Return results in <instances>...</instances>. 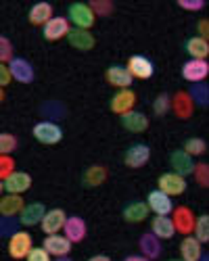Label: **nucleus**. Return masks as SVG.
<instances>
[{
	"label": "nucleus",
	"mask_w": 209,
	"mask_h": 261,
	"mask_svg": "<svg viewBox=\"0 0 209 261\" xmlns=\"http://www.w3.org/2000/svg\"><path fill=\"white\" fill-rule=\"evenodd\" d=\"M67 21H69V25L73 23V28H77V30H88L90 32V28L96 23V17L90 11L88 3H73L67 9Z\"/></svg>",
	"instance_id": "1"
},
{
	"label": "nucleus",
	"mask_w": 209,
	"mask_h": 261,
	"mask_svg": "<svg viewBox=\"0 0 209 261\" xmlns=\"http://www.w3.org/2000/svg\"><path fill=\"white\" fill-rule=\"evenodd\" d=\"M32 134L34 138L40 142V144H59L63 140V127L50 119H44V121H38L34 127H32Z\"/></svg>",
	"instance_id": "2"
},
{
	"label": "nucleus",
	"mask_w": 209,
	"mask_h": 261,
	"mask_svg": "<svg viewBox=\"0 0 209 261\" xmlns=\"http://www.w3.org/2000/svg\"><path fill=\"white\" fill-rule=\"evenodd\" d=\"M157 188L161 192H165L167 197H178V194H184L188 184H186V178L178 176L174 171H167V173H161L157 178Z\"/></svg>",
	"instance_id": "3"
},
{
	"label": "nucleus",
	"mask_w": 209,
	"mask_h": 261,
	"mask_svg": "<svg viewBox=\"0 0 209 261\" xmlns=\"http://www.w3.org/2000/svg\"><path fill=\"white\" fill-rule=\"evenodd\" d=\"M125 69L130 71V75L134 80H149L155 73V65H153V61L149 57H144V55H132L128 59Z\"/></svg>",
	"instance_id": "4"
},
{
	"label": "nucleus",
	"mask_w": 209,
	"mask_h": 261,
	"mask_svg": "<svg viewBox=\"0 0 209 261\" xmlns=\"http://www.w3.org/2000/svg\"><path fill=\"white\" fill-rule=\"evenodd\" d=\"M34 241H32V234L23 232V230H17L13 236H9V255L13 259H25L28 253L32 251Z\"/></svg>",
	"instance_id": "5"
},
{
	"label": "nucleus",
	"mask_w": 209,
	"mask_h": 261,
	"mask_svg": "<svg viewBox=\"0 0 209 261\" xmlns=\"http://www.w3.org/2000/svg\"><path fill=\"white\" fill-rule=\"evenodd\" d=\"M9 71H11V77L19 84H32L36 77L34 65L23 57H13L9 63Z\"/></svg>",
	"instance_id": "6"
},
{
	"label": "nucleus",
	"mask_w": 209,
	"mask_h": 261,
	"mask_svg": "<svg viewBox=\"0 0 209 261\" xmlns=\"http://www.w3.org/2000/svg\"><path fill=\"white\" fill-rule=\"evenodd\" d=\"M209 75V63L207 61H201V59H188L184 65H182V77L191 84H199V82H205Z\"/></svg>",
	"instance_id": "7"
},
{
	"label": "nucleus",
	"mask_w": 209,
	"mask_h": 261,
	"mask_svg": "<svg viewBox=\"0 0 209 261\" xmlns=\"http://www.w3.org/2000/svg\"><path fill=\"white\" fill-rule=\"evenodd\" d=\"M134 105H136V92L132 88H125V90H117L111 100H109V109L115 115H123L128 111H134Z\"/></svg>",
	"instance_id": "8"
},
{
	"label": "nucleus",
	"mask_w": 209,
	"mask_h": 261,
	"mask_svg": "<svg viewBox=\"0 0 209 261\" xmlns=\"http://www.w3.org/2000/svg\"><path fill=\"white\" fill-rule=\"evenodd\" d=\"M172 215V224H174V230L188 236L193 234V228H195V213L188 209V207H174V211L170 213Z\"/></svg>",
	"instance_id": "9"
},
{
	"label": "nucleus",
	"mask_w": 209,
	"mask_h": 261,
	"mask_svg": "<svg viewBox=\"0 0 209 261\" xmlns=\"http://www.w3.org/2000/svg\"><path fill=\"white\" fill-rule=\"evenodd\" d=\"M146 207H149V211H153L155 215H170L174 211V201H172V197H167L165 192H161L157 188V190L149 192V197H146Z\"/></svg>",
	"instance_id": "10"
},
{
	"label": "nucleus",
	"mask_w": 209,
	"mask_h": 261,
	"mask_svg": "<svg viewBox=\"0 0 209 261\" xmlns=\"http://www.w3.org/2000/svg\"><path fill=\"white\" fill-rule=\"evenodd\" d=\"M65 220H67V213L63 209H59V207H55V209H48L44 213V217H42V222H40V228L46 236L48 234H59L63 230V226H65Z\"/></svg>",
	"instance_id": "11"
},
{
	"label": "nucleus",
	"mask_w": 209,
	"mask_h": 261,
	"mask_svg": "<svg viewBox=\"0 0 209 261\" xmlns=\"http://www.w3.org/2000/svg\"><path fill=\"white\" fill-rule=\"evenodd\" d=\"M71 25L67 17H53L50 21H46L44 23V30H42V36H44V40L48 42H57L61 38H67Z\"/></svg>",
	"instance_id": "12"
},
{
	"label": "nucleus",
	"mask_w": 209,
	"mask_h": 261,
	"mask_svg": "<svg viewBox=\"0 0 209 261\" xmlns=\"http://www.w3.org/2000/svg\"><path fill=\"white\" fill-rule=\"evenodd\" d=\"M149 159H151V148L146 144H142V142L132 144L128 150H125V155H123V163L128 167H132V169H138V167L146 165V163H149Z\"/></svg>",
	"instance_id": "13"
},
{
	"label": "nucleus",
	"mask_w": 209,
	"mask_h": 261,
	"mask_svg": "<svg viewBox=\"0 0 209 261\" xmlns=\"http://www.w3.org/2000/svg\"><path fill=\"white\" fill-rule=\"evenodd\" d=\"M104 80H107V84H111L113 88L117 90H125L130 88L134 77L130 75V71L123 67V65H111V67H107V71H104Z\"/></svg>",
	"instance_id": "14"
},
{
	"label": "nucleus",
	"mask_w": 209,
	"mask_h": 261,
	"mask_svg": "<svg viewBox=\"0 0 209 261\" xmlns=\"http://www.w3.org/2000/svg\"><path fill=\"white\" fill-rule=\"evenodd\" d=\"M63 232H65L63 236H65L67 241L73 245V243H82L84 238H86V234H88V226H86V222H84L80 215H71V217H67V220H65Z\"/></svg>",
	"instance_id": "15"
},
{
	"label": "nucleus",
	"mask_w": 209,
	"mask_h": 261,
	"mask_svg": "<svg viewBox=\"0 0 209 261\" xmlns=\"http://www.w3.org/2000/svg\"><path fill=\"white\" fill-rule=\"evenodd\" d=\"M42 249L50 257H67L71 251V243L63 234H48L44 238V243H42Z\"/></svg>",
	"instance_id": "16"
},
{
	"label": "nucleus",
	"mask_w": 209,
	"mask_h": 261,
	"mask_svg": "<svg viewBox=\"0 0 209 261\" xmlns=\"http://www.w3.org/2000/svg\"><path fill=\"white\" fill-rule=\"evenodd\" d=\"M170 111H174V115L178 119H191L195 113V102L191 100L188 92H176L172 96V105H170Z\"/></svg>",
	"instance_id": "17"
},
{
	"label": "nucleus",
	"mask_w": 209,
	"mask_h": 261,
	"mask_svg": "<svg viewBox=\"0 0 209 261\" xmlns=\"http://www.w3.org/2000/svg\"><path fill=\"white\" fill-rule=\"evenodd\" d=\"M7 194H23L32 186V176L25 171H13L11 176L3 182Z\"/></svg>",
	"instance_id": "18"
},
{
	"label": "nucleus",
	"mask_w": 209,
	"mask_h": 261,
	"mask_svg": "<svg viewBox=\"0 0 209 261\" xmlns=\"http://www.w3.org/2000/svg\"><path fill=\"white\" fill-rule=\"evenodd\" d=\"M44 213H46V207L42 203H25L23 209H21V213H19V224L21 226H30V228L32 226H40Z\"/></svg>",
	"instance_id": "19"
},
{
	"label": "nucleus",
	"mask_w": 209,
	"mask_h": 261,
	"mask_svg": "<svg viewBox=\"0 0 209 261\" xmlns=\"http://www.w3.org/2000/svg\"><path fill=\"white\" fill-rule=\"evenodd\" d=\"M170 167L174 173H178V176L186 178V176H191L193 169H195V159L191 155H186L184 150H174V153L170 155Z\"/></svg>",
	"instance_id": "20"
},
{
	"label": "nucleus",
	"mask_w": 209,
	"mask_h": 261,
	"mask_svg": "<svg viewBox=\"0 0 209 261\" xmlns=\"http://www.w3.org/2000/svg\"><path fill=\"white\" fill-rule=\"evenodd\" d=\"M138 249H140V255H142V257H146L149 261L159 259V257H161V251H163L161 241H159L157 236H153L151 232H144V234L140 236V241H138Z\"/></svg>",
	"instance_id": "21"
},
{
	"label": "nucleus",
	"mask_w": 209,
	"mask_h": 261,
	"mask_svg": "<svg viewBox=\"0 0 209 261\" xmlns=\"http://www.w3.org/2000/svg\"><path fill=\"white\" fill-rule=\"evenodd\" d=\"M119 121H121L123 129H128V132H132V134H140L149 127V117H146L144 113H140V111L123 113V115H119Z\"/></svg>",
	"instance_id": "22"
},
{
	"label": "nucleus",
	"mask_w": 209,
	"mask_h": 261,
	"mask_svg": "<svg viewBox=\"0 0 209 261\" xmlns=\"http://www.w3.org/2000/svg\"><path fill=\"white\" fill-rule=\"evenodd\" d=\"M67 40H69V44L77 50H92L96 46V38L88 32V30H77V28H71L69 34H67Z\"/></svg>",
	"instance_id": "23"
},
{
	"label": "nucleus",
	"mask_w": 209,
	"mask_h": 261,
	"mask_svg": "<svg viewBox=\"0 0 209 261\" xmlns=\"http://www.w3.org/2000/svg\"><path fill=\"white\" fill-rule=\"evenodd\" d=\"M151 234L157 236L159 241H170V238H174L176 230L172 224V217L170 215H155L151 220Z\"/></svg>",
	"instance_id": "24"
},
{
	"label": "nucleus",
	"mask_w": 209,
	"mask_h": 261,
	"mask_svg": "<svg viewBox=\"0 0 209 261\" xmlns=\"http://www.w3.org/2000/svg\"><path fill=\"white\" fill-rule=\"evenodd\" d=\"M203 245L197 241V238L193 234H188L182 238L180 243V259L182 261H199L203 257Z\"/></svg>",
	"instance_id": "25"
},
{
	"label": "nucleus",
	"mask_w": 209,
	"mask_h": 261,
	"mask_svg": "<svg viewBox=\"0 0 209 261\" xmlns=\"http://www.w3.org/2000/svg\"><path fill=\"white\" fill-rule=\"evenodd\" d=\"M149 207H146V203L144 201H132V203H128L123 207V211H121V215H123V220L128 222V224H140V222H144L146 217H149Z\"/></svg>",
	"instance_id": "26"
},
{
	"label": "nucleus",
	"mask_w": 209,
	"mask_h": 261,
	"mask_svg": "<svg viewBox=\"0 0 209 261\" xmlns=\"http://www.w3.org/2000/svg\"><path fill=\"white\" fill-rule=\"evenodd\" d=\"M25 201L21 194H3L0 197V215L3 217H15L21 213Z\"/></svg>",
	"instance_id": "27"
},
{
	"label": "nucleus",
	"mask_w": 209,
	"mask_h": 261,
	"mask_svg": "<svg viewBox=\"0 0 209 261\" xmlns=\"http://www.w3.org/2000/svg\"><path fill=\"white\" fill-rule=\"evenodd\" d=\"M184 50L191 59H201V61H207L209 57V42L199 38V36H193L184 42Z\"/></svg>",
	"instance_id": "28"
},
{
	"label": "nucleus",
	"mask_w": 209,
	"mask_h": 261,
	"mask_svg": "<svg viewBox=\"0 0 209 261\" xmlns=\"http://www.w3.org/2000/svg\"><path fill=\"white\" fill-rule=\"evenodd\" d=\"M107 180V167L104 165H90L82 173V184L86 188H96Z\"/></svg>",
	"instance_id": "29"
},
{
	"label": "nucleus",
	"mask_w": 209,
	"mask_h": 261,
	"mask_svg": "<svg viewBox=\"0 0 209 261\" xmlns=\"http://www.w3.org/2000/svg\"><path fill=\"white\" fill-rule=\"evenodd\" d=\"M55 15H53V5L50 3H36L32 9H30V23L32 25H44L46 21H50Z\"/></svg>",
	"instance_id": "30"
},
{
	"label": "nucleus",
	"mask_w": 209,
	"mask_h": 261,
	"mask_svg": "<svg viewBox=\"0 0 209 261\" xmlns=\"http://www.w3.org/2000/svg\"><path fill=\"white\" fill-rule=\"evenodd\" d=\"M188 96H191V100L195 102V107H207L209 105V86L205 82H199V84H193L191 90H188Z\"/></svg>",
	"instance_id": "31"
},
{
	"label": "nucleus",
	"mask_w": 209,
	"mask_h": 261,
	"mask_svg": "<svg viewBox=\"0 0 209 261\" xmlns=\"http://www.w3.org/2000/svg\"><path fill=\"white\" fill-rule=\"evenodd\" d=\"M193 236L197 238V241H199L201 245H205V243L209 241V215H207V213L199 215V217H197V220H195Z\"/></svg>",
	"instance_id": "32"
},
{
	"label": "nucleus",
	"mask_w": 209,
	"mask_h": 261,
	"mask_svg": "<svg viewBox=\"0 0 209 261\" xmlns=\"http://www.w3.org/2000/svg\"><path fill=\"white\" fill-rule=\"evenodd\" d=\"M182 150L186 155H191L193 159L195 157H203L205 153H207V142L203 140V138H188L186 142H184V146H182Z\"/></svg>",
	"instance_id": "33"
},
{
	"label": "nucleus",
	"mask_w": 209,
	"mask_h": 261,
	"mask_svg": "<svg viewBox=\"0 0 209 261\" xmlns=\"http://www.w3.org/2000/svg\"><path fill=\"white\" fill-rule=\"evenodd\" d=\"M170 105H172V96L170 94H157V98L153 100V113L157 117H163L167 111H170Z\"/></svg>",
	"instance_id": "34"
},
{
	"label": "nucleus",
	"mask_w": 209,
	"mask_h": 261,
	"mask_svg": "<svg viewBox=\"0 0 209 261\" xmlns=\"http://www.w3.org/2000/svg\"><path fill=\"white\" fill-rule=\"evenodd\" d=\"M88 7L94 17H107L113 13V3H109V0H92V3H88Z\"/></svg>",
	"instance_id": "35"
},
{
	"label": "nucleus",
	"mask_w": 209,
	"mask_h": 261,
	"mask_svg": "<svg viewBox=\"0 0 209 261\" xmlns=\"http://www.w3.org/2000/svg\"><path fill=\"white\" fill-rule=\"evenodd\" d=\"M17 146H19V140L15 134H7V132L0 134V155H11Z\"/></svg>",
	"instance_id": "36"
},
{
	"label": "nucleus",
	"mask_w": 209,
	"mask_h": 261,
	"mask_svg": "<svg viewBox=\"0 0 209 261\" xmlns=\"http://www.w3.org/2000/svg\"><path fill=\"white\" fill-rule=\"evenodd\" d=\"M193 176H195V180H197V184H199L201 188H207V186H209V165H207L205 161L195 163Z\"/></svg>",
	"instance_id": "37"
},
{
	"label": "nucleus",
	"mask_w": 209,
	"mask_h": 261,
	"mask_svg": "<svg viewBox=\"0 0 209 261\" xmlns=\"http://www.w3.org/2000/svg\"><path fill=\"white\" fill-rule=\"evenodd\" d=\"M15 171V159L11 155H0V182H5Z\"/></svg>",
	"instance_id": "38"
},
{
	"label": "nucleus",
	"mask_w": 209,
	"mask_h": 261,
	"mask_svg": "<svg viewBox=\"0 0 209 261\" xmlns=\"http://www.w3.org/2000/svg\"><path fill=\"white\" fill-rule=\"evenodd\" d=\"M13 59V42L7 36H0V63H11Z\"/></svg>",
	"instance_id": "39"
},
{
	"label": "nucleus",
	"mask_w": 209,
	"mask_h": 261,
	"mask_svg": "<svg viewBox=\"0 0 209 261\" xmlns=\"http://www.w3.org/2000/svg\"><path fill=\"white\" fill-rule=\"evenodd\" d=\"M17 224L19 222H15L13 217H3L0 220V236H13L17 232Z\"/></svg>",
	"instance_id": "40"
},
{
	"label": "nucleus",
	"mask_w": 209,
	"mask_h": 261,
	"mask_svg": "<svg viewBox=\"0 0 209 261\" xmlns=\"http://www.w3.org/2000/svg\"><path fill=\"white\" fill-rule=\"evenodd\" d=\"M25 261H53V259H50V255L42 247H32V251L25 257Z\"/></svg>",
	"instance_id": "41"
},
{
	"label": "nucleus",
	"mask_w": 209,
	"mask_h": 261,
	"mask_svg": "<svg viewBox=\"0 0 209 261\" xmlns=\"http://www.w3.org/2000/svg\"><path fill=\"white\" fill-rule=\"evenodd\" d=\"M178 7L184 11H203L205 0H178Z\"/></svg>",
	"instance_id": "42"
},
{
	"label": "nucleus",
	"mask_w": 209,
	"mask_h": 261,
	"mask_svg": "<svg viewBox=\"0 0 209 261\" xmlns=\"http://www.w3.org/2000/svg\"><path fill=\"white\" fill-rule=\"evenodd\" d=\"M11 71H9V65H5V63H0V88H5V86H9L11 84Z\"/></svg>",
	"instance_id": "43"
},
{
	"label": "nucleus",
	"mask_w": 209,
	"mask_h": 261,
	"mask_svg": "<svg viewBox=\"0 0 209 261\" xmlns=\"http://www.w3.org/2000/svg\"><path fill=\"white\" fill-rule=\"evenodd\" d=\"M197 30H199V38L207 40V36H209V23H207V19H201V21H199Z\"/></svg>",
	"instance_id": "44"
},
{
	"label": "nucleus",
	"mask_w": 209,
	"mask_h": 261,
	"mask_svg": "<svg viewBox=\"0 0 209 261\" xmlns=\"http://www.w3.org/2000/svg\"><path fill=\"white\" fill-rule=\"evenodd\" d=\"M123 261H149V259L142 257V255H128V257H125Z\"/></svg>",
	"instance_id": "45"
},
{
	"label": "nucleus",
	"mask_w": 209,
	"mask_h": 261,
	"mask_svg": "<svg viewBox=\"0 0 209 261\" xmlns=\"http://www.w3.org/2000/svg\"><path fill=\"white\" fill-rule=\"evenodd\" d=\"M88 261H111V257H107V255H92Z\"/></svg>",
	"instance_id": "46"
},
{
	"label": "nucleus",
	"mask_w": 209,
	"mask_h": 261,
	"mask_svg": "<svg viewBox=\"0 0 209 261\" xmlns=\"http://www.w3.org/2000/svg\"><path fill=\"white\" fill-rule=\"evenodd\" d=\"M5 100V88H0V102Z\"/></svg>",
	"instance_id": "47"
},
{
	"label": "nucleus",
	"mask_w": 209,
	"mask_h": 261,
	"mask_svg": "<svg viewBox=\"0 0 209 261\" xmlns=\"http://www.w3.org/2000/svg\"><path fill=\"white\" fill-rule=\"evenodd\" d=\"M55 261H71V259H69V257H57Z\"/></svg>",
	"instance_id": "48"
},
{
	"label": "nucleus",
	"mask_w": 209,
	"mask_h": 261,
	"mask_svg": "<svg viewBox=\"0 0 209 261\" xmlns=\"http://www.w3.org/2000/svg\"><path fill=\"white\" fill-rule=\"evenodd\" d=\"M3 192H5V186H3V182H0V197H3Z\"/></svg>",
	"instance_id": "49"
},
{
	"label": "nucleus",
	"mask_w": 209,
	"mask_h": 261,
	"mask_svg": "<svg viewBox=\"0 0 209 261\" xmlns=\"http://www.w3.org/2000/svg\"><path fill=\"white\" fill-rule=\"evenodd\" d=\"M199 261H207V255H205V253H203V257H201V259H199Z\"/></svg>",
	"instance_id": "50"
},
{
	"label": "nucleus",
	"mask_w": 209,
	"mask_h": 261,
	"mask_svg": "<svg viewBox=\"0 0 209 261\" xmlns=\"http://www.w3.org/2000/svg\"><path fill=\"white\" fill-rule=\"evenodd\" d=\"M167 261H182V259H180V257H178V259H167Z\"/></svg>",
	"instance_id": "51"
}]
</instances>
